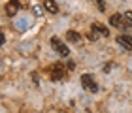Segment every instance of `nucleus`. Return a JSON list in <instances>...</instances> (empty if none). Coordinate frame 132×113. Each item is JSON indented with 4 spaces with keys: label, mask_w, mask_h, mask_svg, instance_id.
<instances>
[{
    "label": "nucleus",
    "mask_w": 132,
    "mask_h": 113,
    "mask_svg": "<svg viewBox=\"0 0 132 113\" xmlns=\"http://www.w3.org/2000/svg\"><path fill=\"white\" fill-rule=\"evenodd\" d=\"M81 85H83V89H85V91H89V92H98L96 81H94V77L89 75V74L81 75Z\"/></svg>",
    "instance_id": "nucleus-1"
},
{
    "label": "nucleus",
    "mask_w": 132,
    "mask_h": 113,
    "mask_svg": "<svg viewBox=\"0 0 132 113\" xmlns=\"http://www.w3.org/2000/svg\"><path fill=\"white\" fill-rule=\"evenodd\" d=\"M51 47H53V49H55L61 57H68V55H70V49H68V47H66L57 36H53V38H51Z\"/></svg>",
    "instance_id": "nucleus-2"
},
{
    "label": "nucleus",
    "mask_w": 132,
    "mask_h": 113,
    "mask_svg": "<svg viewBox=\"0 0 132 113\" xmlns=\"http://www.w3.org/2000/svg\"><path fill=\"white\" fill-rule=\"evenodd\" d=\"M64 75H66V68L62 64H53L51 66V79L53 81H61V79H64Z\"/></svg>",
    "instance_id": "nucleus-3"
},
{
    "label": "nucleus",
    "mask_w": 132,
    "mask_h": 113,
    "mask_svg": "<svg viewBox=\"0 0 132 113\" xmlns=\"http://www.w3.org/2000/svg\"><path fill=\"white\" fill-rule=\"evenodd\" d=\"M117 41H119V45H123V47H125V49L132 51V36L121 34V36H117Z\"/></svg>",
    "instance_id": "nucleus-4"
},
{
    "label": "nucleus",
    "mask_w": 132,
    "mask_h": 113,
    "mask_svg": "<svg viewBox=\"0 0 132 113\" xmlns=\"http://www.w3.org/2000/svg\"><path fill=\"white\" fill-rule=\"evenodd\" d=\"M19 8H21V4L17 2V0H10V2L6 4V13L8 15H15L17 11H19Z\"/></svg>",
    "instance_id": "nucleus-5"
},
{
    "label": "nucleus",
    "mask_w": 132,
    "mask_h": 113,
    "mask_svg": "<svg viewBox=\"0 0 132 113\" xmlns=\"http://www.w3.org/2000/svg\"><path fill=\"white\" fill-rule=\"evenodd\" d=\"M44 8L49 11V13H59V4L55 0H44Z\"/></svg>",
    "instance_id": "nucleus-6"
},
{
    "label": "nucleus",
    "mask_w": 132,
    "mask_h": 113,
    "mask_svg": "<svg viewBox=\"0 0 132 113\" xmlns=\"http://www.w3.org/2000/svg\"><path fill=\"white\" fill-rule=\"evenodd\" d=\"M110 23H111V27L125 28V19H123V15H111V17H110Z\"/></svg>",
    "instance_id": "nucleus-7"
},
{
    "label": "nucleus",
    "mask_w": 132,
    "mask_h": 113,
    "mask_svg": "<svg viewBox=\"0 0 132 113\" xmlns=\"http://www.w3.org/2000/svg\"><path fill=\"white\" fill-rule=\"evenodd\" d=\"M66 38H68V41L81 44V34H77V32H74V30H68V32H66Z\"/></svg>",
    "instance_id": "nucleus-8"
},
{
    "label": "nucleus",
    "mask_w": 132,
    "mask_h": 113,
    "mask_svg": "<svg viewBox=\"0 0 132 113\" xmlns=\"http://www.w3.org/2000/svg\"><path fill=\"white\" fill-rule=\"evenodd\" d=\"M93 28H94V30H96L98 34H100V36H110V30H108V28L104 27V25H100V23H94V25H93Z\"/></svg>",
    "instance_id": "nucleus-9"
},
{
    "label": "nucleus",
    "mask_w": 132,
    "mask_h": 113,
    "mask_svg": "<svg viewBox=\"0 0 132 113\" xmlns=\"http://www.w3.org/2000/svg\"><path fill=\"white\" fill-rule=\"evenodd\" d=\"M123 19H125V28H130L132 27V11H125Z\"/></svg>",
    "instance_id": "nucleus-10"
},
{
    "label": "nucleus",
    "mask_w": 132,
    "mask_h": 113,
    "mask_svg": "<svg viewBox=\"0 0 132 113\" xmlns=\"http://www.w3.org/2000/svg\"><path fill=\"white\" fill-rule=\"evenodd\" d=\"M87 38L91 40V41H96V40H98V32H96V30H94V28H93L91 32H87Z\"/></svg>",
    "instance_id": "nucleus-11"
},
{
    "label": "nucleus",
    "mask_w": 132,
    "mask_h": 113,
    "mask_svg": "<svg viewBox=\"0 0 132 113\" xmlns=\"http://www.w3.org/2000/svg\"><path fill=\"white\" fill-rule=\"evenodd\" d=\"M94 2H96V6H98L100 11H106V2H104V0H94Z\"/></svg>",
    "instance_id": "nucleus-12"
},
{
    "label": "nucleus",
    "mask_w": 132,
    "mask_h": 113,
    "mask_svg": "<svg viewBox=\"0 0 132 113\" xmlns=\"http://www.w3.org/2000/svg\"><path fill=\"white\" fill-rule=\"evenodd\" d=\"M110 68H113V64H111V62H110V64H106V66H104V72L108 74V70H110Z\"/></svg>",
    "instance_id": "nucleus-13"
}]
</instances>
